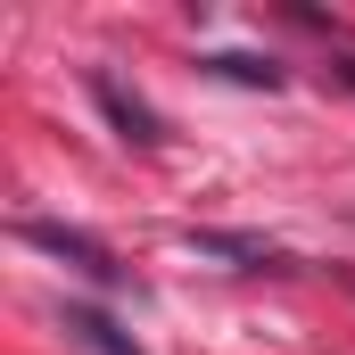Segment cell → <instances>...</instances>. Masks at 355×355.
Listing matches in <instances>:
<instances>
[{"label":"cell","mask_w":355,"mask_h":355,"mask_svg":"<svg viewBox=\"0 0 355 355\" xmlns=\"http://www.w3.org/2000/svg\"><path fill=\"white\" fill-rule=\"evenodd\" d=\"M17 240L25 248H42V257H58L67 272H83V281H99V289H124V265L91 240V232H75V223H50V215H25L17 223Z\"/></svg>","instance_id":"1"},{"label":"cell","mask_w":355,"mask_h":355,"mask_svg":"<svg viewBox=\"0 0 355 355\" xmlns=\"http://www.w3.org/2000/svg\"><path fill=\"white\" fill-rule=\"evenodd\" d=\"M83 83H91V99H99V116L116 124V141H132V149H166V116H157L141 91H124L107 67H91Z\"/></svg>","instance_id":"2"},{"label":"cell","mask_w":355,"mask_h":355,"mask_svg":"<svg viewBox=\"0 0 355 355\" xmlns=\"http://www.w3.org/2000/svg\"><path fill=\"white\" fill-rule=\"evenodd\" d=\"M182 248H190V257H223V265H240V272H281L289 265V257H281L272 240H257V232H207V223H190Z\"/></svg>","instance_id":"3"},{"label":"cell","mask_w":355,"mask_h":355,"mask_svg":"<svg viewBox=\"0 0 355 355\" xmlns=\"http://www.w3.org/2000/svg\"><path fill=\"white\" fill-rule=\"evenodd\" d=\"M58 331H67L75 347H91V355H141V339H132V331H116L99 306H58Z\"/></svg>","instance_id":"4"},{"label":"cell","mask_w":355,"mask_h":355,"mask_svg":"<svg viewBox=\"0 0 355 355\" xmlns=\"http://www.w3.org/2000/svg\"><path fill=\"white\" fill-rule=\"evenodd\" d=\"M198 67H207V75H223V83H248V91H281V67L257 58V50H207Z\"/></svg>","instance_id":"5"}]
</instances>
